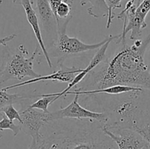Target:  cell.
Masks as SVG:
<instances>
[{"instance_id": "1", "label": "cell", "mask_w": 150, "mask_h": 149, "mask_svg": "<svg viewBox=\"0 0 150 149\" xmlns=\"http://www.w3.org/2000/svg\"><path fill=\"white\" fill-rule=\"evenodd\" d=\"M150 42V34L136 39L133 45H122L112 56L101 63L83 79L75 91L103 89L113 86H129L150 91V72L144 55Z\"/></svg>"}, {"instance_id": "2", "label": "cell", "mask_w": 150, "mask_h": 149, "mask_svg": "<svg viewBox=\"0 0 150 149\" xmlns=\"http://www.w3.org/2000/svg\"><path fill=\"white\" fill-rule=\"evenodd\" d=\"M42 133L45 149H118L96 120L63 118L48 121Z\"/></svg>"}, {"instance_id": "3", "label": "cell", "mask_w": 150, "mask_h": 149, "mask_svg": "<svg viewBox=\"0 0 150 149\" xmlns=\"http://www.w3.org/2000/svg\"><path fill=\"white\" fill-rule=\"evenodd\" d=\"M40 48V47L38 44L35 51L29 57H26L28 51L23 45H19L15 52H12L9 48L4 49L0 65V87L10 80H21L25 77L32 79L40 77V74L33 70L34 61Z\"/></svg>"}, {"instance_id": "4", "label": "cell", "mask_w": 150, "mask_h": 149, "mask_svg": "<svg viewBox=\"0 0 150 149\" xmlns=\"http://www.w3.org/2000/svg\"><path fill=\"white\" fill-rule=\"evenodd\" d=\"M67 23L60 25L58 26V37L57 41L54 45V50L53 57H57L59 58L58 64H63L64 58L69 56L76 55L81 53L86 52L92 50L99 49L109 39L111 35L105 37L102 42L95 44H86L81 42L76 37H70L66 34Z\"/></svg>"}, {"instance_id": "5", "label": "cell", "mask_w": 150, "mask_h": 149, "mask_svg": "<svg viewBox=\"0 0 150 149\" xmlns=\"http://www.w3.org/2000/svg\"><path fill=\"white\" fill-rule=\"evenodd\" d=\"M79 95H75L73 100L67 107L55 112H48V121L63 118H76V119H92L99 121L101 124H106L108 115L103 112H96L83 108L79 102Z\"/></svg>"}, {"instance_id": "6", "label": "cell", "mask_w": 150, "mask_h": 149, "mask_svg": "<svg viewBox=\"0 0 150 149\" xmlns=\"http://www.w3.org/2000/svg\"><path fill=\"white\" fill-rule=\"evenodd\" d=\"M39 110L29 105L26 108L23 107V109L19 110L22 120L20 124L21 130L34 140H39L42 137L41 129L48 122V112Z\"/></svg>"}, {"instance_id": "7", "label": "cell", "mask_w": 150, "mask_h": 149, "mask_svg": "<svg viewBox=\"0 0 150 149\" xmlns=\"http://www.w3.org/2000/svg\"><path fill=\"white\" fill-rule=\"evenodd\" d=\"M103 130L114 140L118 149H142L149 144L143 136L130 129H108L103 124Z\"/></svg>"}, {"instance_id": "8", "label": "cell", "mask_w": 150, "mask_h": 149, "mask_svg": "<svg viewBox=\"0 0 150 149\" xmlns=\"http://www.w3.org/2000/svg\"><path fill=\"white\" fill-rule=\"evenodd\" d=\"M121 37V34H120L117 35H111L109 39L103 45L100 47L99 48V50L98 51V52L95 53V55L94 56L93 58H92V60L90 61L89 64H88L87 67L85 69H83L81 72H79V74H76V76L75 77L74 80L70 83L67 86V87L65 89H64L63 91H62L59 93H51V95H54V96H56L55 99H54V101L57 100L59 98H60L61 96H63L64 95V93L66 92L69 91L72 88L76 87V86L79 85V83H80L82 80L84 79V77H86V76L91 71L94 70V69L96 68L98 65L101 64L104 60L105 59V56H106V51L108 50V46H109L110 43H111L112 41L116 40V39H119V38Z\"/></svg>"}, {"instance_id": "9", "label": "cell", "mask_w": 150, "mask_h": 149, "mask_svg": "<svg viewBox=\"0 0 150 149\" xmlns=\"http://www.w3.org/2000/svg\"><path fill=\"white\" fill-rule=\"evenodd\" d=\"M35 11L42 26V31L48 36L51 37L54 45L58 37V28L55 15L51 10L48 0H35Z\"/></svg>"}, {"instance_id": "10", "label": "cell", "mask_w": 150, "mask_h": 149, "mask_svg": "<svg viewBox=\"0 0 150 149\" xmlns=\"http://www.w3.org/2000/svg\"><path fill=\"white\" fill-rule=\"evenodd\" d=\"M59 67L60 69L58 71L52 73V74H49V75L40 76V77H37V78L29 79V80L23 82V83H17V84L13 85V86L2 88V89L7 91L9 89H14V88L26 86V85L31 84V83H38L39 81H45V80H51V81H59L62 82V83H70L74 80L76 74H79V72H81L83 70V69L76 68V67H73L69 68V67L64 66L63 64H59Z\"/></svg>"}, {"instance_id": "11", "label": "cell", "mask_w": 150, "mask_h": 149, "mask_svg": "<svg viewBox=\"0 0 150 149\" xmlns=\"http://www.w3.org/2000/svg\"><path fill=\"white\" fill-rule=\"evenodd\" d=\"M13 1L15 4H21L22 7L24 9L27 21L29 22L30 26H32L34 33H35V37H36L38 44L40 47V49L42 51V53H43L44 56L46 59L48 66H49L50 68H51L52 67V63H51V60L50 58L49 53H48L46 47H45V42H43V39H42V32H41L40 27L39 18H38V14H37L35 10H34L33 7H32L31 0H13Z\"/></svg>"}, {"instance_id": "12", "label": "cell", "mask_w": 150, "mask_h": 149, "mask_svg": "<svg viewBox=\"0 0 150 149\" xmlns=\"http://www.w3.org/2000/svg\"><path fill=\"white\" fill-rule=\"evenodd\" d=\"M145 89L139 87H133L129 86H113L111 87L105 88L103 89H93V90H86V91H73L66 92L63 96L67 95H89V94H98V93H106L110 95H117L121 93H128L132 91H143Z\"/></svg>"}, {"instance_id": "13", "label": "cell", "mask_w": 150, "mask_h": 149, "mask_svg": "<svg viewBox=\"0 0 150 149\" xmlns=\"http://www.w3.org/2000/svg\"><path fill=\"white\" fill-rule=\"evenodd\" d=\"M39 98V95H21L19 93H9L7 91L0 89V112L1 109L10 104H22L32 99Z\"/></svg>"}, {"instance_id": "14", "label": "cell", "mask_w": 150, "mask_h": 149, "mask_svg": "<svg viewBox=\"0 0 150 149\" xmlns=\"http://www.w3.org/2000/svg\"><path fill=\"white\" fill-rule=\"evenodd\" d=\"M91 3V7L87 9V12L90 15L95 18H99L100 16L108 17V9L105 0H81V4L85 5L86 2Z\"/></svg>"}, {"instance_id": "15", "label": "cell", "mask_w": 150, "mask_h": 149, "mask_svg": "<svg viewBox=\"0 0 150 149\" xmlns=\"http://www.w3.org/2000/svg\"><path fill=\"white\" fill-rule=\"evenodd\" d=\"M39 99L29 105V106L32 108H35V109L43 111L44 112H49L48 108L50 104H52L55 102L54 99H55L56 96L48 93V94L39 95Z\"/></svg>"}, {"instance_id": "16", "label": "cell", "mask_w": 150, "mask_h": 149, "mask_svg": "<svg viewBox=\"0 0 150 149\" xmlns=\"http://www.w3.org/2000/svg\"><path fill=\"white\" fill-rule=\"evenodd\" d=\"M72 10V5L67 4V2L63 1L61 4L59 5L57 10V28L60 21L67 20V19H71L72 15H70V12Z\"/></svg>"}, {"instance_id": "17", "label": "cell", "mask_w": 150, "mask_h": 149, "mask_svg": "<svg viewBox=\"0 0 150 149\" xmlns=\"http://www.w3.org/2000/svg\"><path fill=\"white\" fill-rule=\"evenodd\" d=\"M1 120L0 121V130L3 131L4 129H10L13 132V135L16 137L18 135L20 131L21 130L20 124L18 125H16L14 124L13 121L9 119L4 113L1 112Z\"/></svg>"}, {"instance_id": "18", "label": "cell", "mask_w": 150, "mask_h": 149, "mask_svg": "<svg viewBox=\"0 0 150 149\" xmlns=\"http://www.w3.org/2000/svg\"><path fill=\"white\" fill-rule=\"evenodd\" d=\"M122 0H105V2L106 4L108 9V20H107L106 28L111 26L112 23V20L114 18H115V15L113 14V10L117 8H121L122 4L121 2Z\"/></svg>"}, {"instance_id": "19", "label": "cell", "mask_w": 150, "mask_h": 149, "mask_svg": "<svg viewBox=\"0 0 150 149\" xmlns=\"http://www.w3.org/2000/svg\"><path fill=\"white\" fill-rule=\"evenodd\" d=\"M4 113L7 118H9L11 121H13V120H17L19 122V124L22 122L21 117L20 113H19V111H18L16 108L13 107V104H10V105H7L4 108H3L1 109V112Z\"/></svg>"}, {"instance_id": "20", "label": "cell", "mask_w": 150, "mask_h": 149, "mask_svg": "<svg viewBox=\"0 0 150 149\" xmlns=\"http://www.w3.org/2000/svg\"><path fill=\"white\" fill-rule=\"evenodd\" d=\"M45 148H46V144L45 140L42 137L39 140L32 139V143L28 149H45Z\"/></svg>"}, {"instance_id": "21", "label": "cell", "mask_w": 150, "mask_h": 149, "mask_svg": "<svg viewBox=\"0 0 150 149\" xmlns=\"http://www.w3.org/2000/svg\"><path fill=\"white\" fill-rule=\"evenodd\" d=\"M64 0H48V2H49L50 6H51V8L52 10L53 13H54L55 18L57 17V10L58 8L59 5L61 4ZM57 20V19H56Z\"/></svg>"}, {"instance_id": "22", "label": "cell", "mask_w": 150, "mask_h": 149, "mask_svg": "<svg viewBox=\"0 0 150 149\" xmlns=\"http://www.w3.org/2000/svg\"><path fill=\"white\" fill-rule=\"evenodd\" d=\"M17 36L16 34H13L9 36H6L3 38H0V45H4V46H7V43L10 41L13 40Z\"/></svg>"}, {"instance_id": "23", "label": "cell", "mask_w": 150, "mask_h": 149, "mask_svg": "<svg viewBox=\"0 0 150 149\" xmlns=\"http://www.w3.org/2000/svg\"><path fill=\"white\" fill-rule=\"evenodd\" d=\"M73 1H74V0H64V1H65V2H67V4H70V5H73Z\"/></svg>"}, {"instance_id": "24", "label": "cell", "mask_w": 150, "mask_h": 149, "mask_svg": "<svg viewBox=\"0 0 150 149\" xmlns=\"http://www.w3.org/2000/svg\"><path fill=\"white\" fill-rule=\"evenodd\" d=\"M142 149H150V145L147 144L146 145H145Z\"/></svg>"}, {"instance_id": "25", "label": "cell", "mask_w": 150, "mask_h": 149, "mask_svg": "<svg viewBox=\"0 0 150 149\" xmlns=\"http://www.w3.org/2000/svg\"><path fill=\"white\" fill-rule=\"evenodd\" d=\"M141 2H142V0H136V5L139 6V4H141Z\"/></svg>"}, {"instance_id": "26", "label": "cell", "mask_w": 150, "mask_h": 149, "mask_svg": "<svg viewBox=\"0 0 150 149\" xmlns=\"http://www.w3.org/2000/svg\"><path fill=\"white\" fill-rule=\"evenodd\" d=\"M31 2H32V4H33L34 3H35V0H31Z\"/></svg>"}, {"instance_id": "27", "label": "cell", "mask_w": 150, "mask_h": 149, "mask_svg": "<svg viewBox=\"0 0 150 149\" xmlns=\"http://www.w3.org/2000/svg\"><path fill=\"white\" fill-rule=\"evenodd\" d=\"M2 2H3V0H0V4H1Z\"/></svg>"}, {"instance_id": "28", "label": "cell", "mask_w": 150, "mask_h": 149, "mask_svg": "<svg viewBox=\"0 0 150 149\" xmlns=\"http://www.w3.org/2000/svg\"><path fill=\"white\" fill-rule=\"evenodd\" d=\"M149 58H150V50H149Z\"/></svg>"}, {"instance_id": "29", "label": "cell", "mask_w": 150, "mask_h": 149, "mask_svg": "<svg viewBox=\"0 0 150 149\" xmlns=\"http://www.w3.org/2000/svg\"><path fill=\"white\" fill-rule=\"evenodd\" d=\"M2 137V134H0V138H1Z\"/></svg>"}, {"instance_id": "30", "label": "cell", "mask_w": 150, "mask_h": 149, "mask_svg": "<svg viewBox=\"0 0 150 149\" xmlns=\"http://www.w3.org/2000/svg\"><path fill=\"white\" fill-rule=\"evenodd\" d=\"M132 1H134V2H136V0H132Z\"/></svg>"}]
</instances>
